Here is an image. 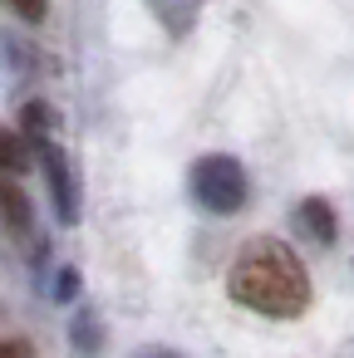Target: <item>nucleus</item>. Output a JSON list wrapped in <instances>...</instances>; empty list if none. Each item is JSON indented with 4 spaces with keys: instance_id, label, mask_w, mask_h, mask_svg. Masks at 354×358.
I'll return each mask as SVG.
<instances>
[{
    "instance_id": "obj_3",
    "label": "nucleus",
    "mask_w": 354,
    "mask_h": 358,
    "mask_svg": "<svg viewBox=\"0 0 354 358\" xmlns=\"http://www.w3.org/2000/svg\"><path fill=\"white\" fill-rule=\"evenodd\" d=\"M35 152H40V167H45V182H50V196H55V211L64 226L79 221V196H74V172L64 162V152L50 143V138H35Z\"/></svg>"
},
{
    "instance_id": "obj_6",
    "label": "nucleus",
    "mask_w": 354,
    "mask_h": 358,
    "mask_svg": "<svg viewBox=\"0 0 354 358\" xmlns=\"http://www.w3.org/2000/svg\"><path fill=\"white\" fill-rule=\"evenodd\" d=\"M0 221H6L11 231H30V206H25L20 187L6 182V177H0Z\"/></svg>"
},
{
    "instance_id": "obj_7",
    "label": "nucleus",
    "mask_w": 354,
    "mask_h": 358,
    "mask_svg": "<svg viewBox=\"0 0 354 358\" xmlns=\"http://www.w3.org/2000/svg\"><path fill=\"white\" fill-rule=\"evenodd\" d=\"M20 167H25V148H20V138L0 128V177H6V172L15 177Z\"/></svg>"
},
{
    "instance_id": "obj_12",
    "label": "nucleus",
    "mask_w": 354,
    "mask_h": 358,
    "mask_svg": "<svg viewBox=\"0 0 354 358\" xmlns=\"http://www.w3.org/2000/svg\"><path fill=\"white\" fill-rule=\"evenodd\" d=\"M0 358H30V353H25V343H6V348H0Z\"/></svg>"
},
{
    "instance_id": "obj_5",
    "label": "nucleus",
    "mask_w": 354,
    "mask_h": 358,
    "mask_svg": "<svg viewBox=\"0 0 354 358\" xmlns=\"http://www.w3.org/2000/svg\"><path fill=\"white\" fill-rule=\"evenodd\" d=\"M148 6H153V15H158L172 35H187L192 20H197V10H202V0H148Z\"/></svg>"
},
{
    "instance_id": "obj_4",
    "label": "nucleus",
    "mask_w": 354,
    "mask_h": 358,
    "mask_svg": "<svg viewBox=\"0 0 354 358\" xmlns=\"http://www.w3.org/2000/svg\"><path fill=\"white\" fill-rule=\"evenodd\" d=\"M295 226H300V236H310V241H320V245H329V241L339 236L334 206L320 201V196H305V201L295 206Z\"/></svg>"
},
{
    "instance_id": "obj_2",
    "label": "nucleus",
    "mask_w": 354,
    "mask_h": 358,
    "mask_svg": "<svg viewBox=\"0 0 354 358\" xmlns=\"http://www.w3.org/2000/svg\"><path fill=\"white\" fill-rule=\"evenodd\" d=\"M192 196L202 211L212 216H231L246 206L251 187H246V167L226 152H212V157H197L192 162Z\"/></svg>"
},
{
    "instance_id": "obj_1",
    "label": "nucleus",
    "mask_w": 354,
    "mask_h": 358,
    "mask_svg": "<svg viewBox=\"0 0 354 358\" xmlns=\"http://www.w3.org/2000/svg\"><path fill=\"white\" fill-rule=\"evenodd\" d=\"M226 289H231L236 304H246L266 319H295L310 304V275H305L300 255L285 241H271V236L251 241L231 260Z\"/></svg>"
},
{
    "instance_id": "obj_9",
    "label": "nucleus",
    "mask_w": 354,
    "mask_h": 358,
    "mask_svg": "<svg viewBox=\"0 0 354 358\" xmlns=\"http://www.w3.org/2000/svg\"><path fill=\"white\" fill-rule=\"evenodd\" d=\"M50 123H55V113H50L45 103H25V128H30L35 138H45V133H50Z\"/></svg>"
},
{
    "instance_id": "obj_8",
    "label": "nucleus",
    "mask_w": 354,
    "mask_h": 358,
    "mask_svg": "<svg viewBox=\"0 0 354 358\" xmlns=\"http://www.w3.org/2000/svg\"><path fill=\"white\" fill-rule=\"evenodd\" d=\"M74 348L99 353V319H94V314H79V319H74Z\"/></svg>"
},
{
    "instance_id": "obj_11",
    "label": "nucleus",
    "mask_w": 354,
    "mask_h": 358,
    "mask_svg": "<svg viewBox=\"0 0 354 358\" xmlns=\"http://www.w3.org/2000/svg\"><path fill=\"white\" fill-rule=\"evenodd\" d=\"M55 294H60V299H69V294H74V270H64V275H60V289H55Z\"/></svg>"
},
{
    "instance_id": "obj_13",
    "label": "nucleus",
    "mask_w": 354,
    "mask_h": 358,
    "mask_svg": "<svg viewBox=\"0 0 354 358\" xmlns=\"http://www.w3.org/2000/svg\"><path fill=\"white\" fill-rule=\"evenodd\" d=\"M138 358H182V353H172V348H148V353H138Z\"/></svg>"
},
{
    "instance_id": "obj_10",
    "label": "nucleus",
    "mask_w": 354,
    "mask_h": 358,
    "mask_svg": "<svg viewBox=\"0 0 354 358\" xmlns=\"http://www.w3.org/2000/svg\"><path fill=\"white\" fill-rule=\"evenodd\" d=\"M0 6H11L20 20H45V0H0Z\"/></svg>"
}]
</instances>
